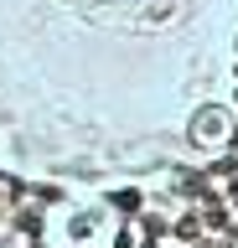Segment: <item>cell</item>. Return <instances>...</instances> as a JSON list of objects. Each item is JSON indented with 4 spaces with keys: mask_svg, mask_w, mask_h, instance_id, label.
Here are the masks:
<instances>
[{
    "mask_svg": "<svg viewBox=\"0 0 238 248\" xmlns=\"http://www.w3.org/2000/svg\"><path fill=\"white\" fill-rule=\"evenodd\" d=\"M238 0H0V176L150 191L233 150Z\"/></svg>",
    "mask_w": 238,
    "mask_h": 248,
    "instance_id": "6da1fadb",
    "label": "cell"
},
{
    "mask_svg": "<svg viewBox=\"0 0 238 248\" xmlns=\"http://www.w3.org/2000/svg\"><path fill=\"white\" fill-rule=\"evenodd\" d=\"M125 232V207L104 191H63L42 212V248H119Z\"/></svg>",
    "mask_w": 238,
    "mask_h": 248,
    "instance_id": "7a4b0ae2",
    "label": "cell"
},
{
    "mask_svg": "<svg viewBox=\"0 0 238 248\" xmlns=\"http://www.w3.org/2000/svg\"><path fill=\"white\" fill-rule=\"evenodd\" d=\"M222 207H228V217H233V222H238V181L228 186V191H222Z\"/></svg>",
    "mask_w": 238,
    "mask_h": 248,
    "instance_id": "3957f363",
    "label": "cell"
},
{
    "mask_svg": "<svg viewBox=\"0 0 238 248\" xmlns=\"http://www.w3.org/2000/svg\"><path fill=\"white\" fill-rule=\"evenodd\" d=\"M145 248H187V243H176V238H166V232H160V238H150Z\"/></svg>",
    "mask_w": 238,
    "mask_h": 248,
    "instance_id": "277c9868",
    "label": "cell"
}]
</instances>
